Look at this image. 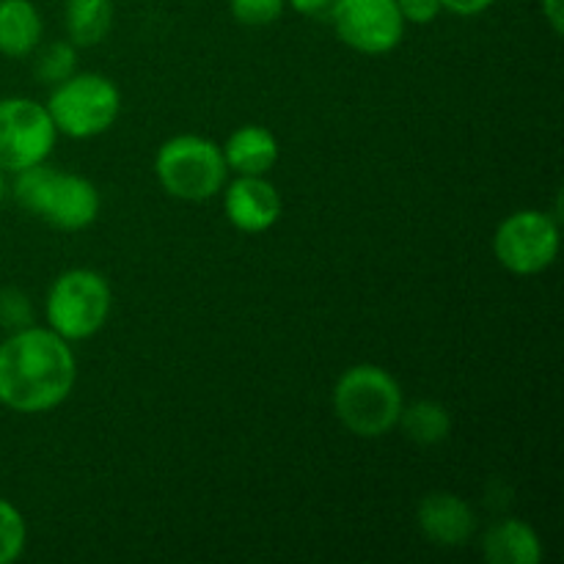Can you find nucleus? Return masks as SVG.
<instances>
[{"instance_id":"obj_2","label":"nucleus","mask_w":564,"mask_h":564,"mask_svg":"<svg viewBox=\"0 0 564 564\" xmlns=\"http://www.w3.org/2000/svg\"><path fill=\"white\" fill-rule=\"evenodd\" d=\"M14 198L22 209L61 231H80L97 220L99 191L80 174L39 163L17 171Z\"/></svg>"},{"instance_id":"obj_9","label":"nucleus","mask_w":564,"mask_h":564,"mask_svg":"<svg viewBox=\"0 0 564 564\" xmlns=\"http://www.w3.org/2000/svg\"><path fill=\"white\" fill-rule=\"evenodd\" d=\"M330 20L347 47L367 55L389 53L405 33L397 0H334Z\"/></svg>"},{"instance_id":"obj_7","label":"nucleus","mask_w":564,"mask_h":564,"mask_svg":"<svg viewBox=\"0 0 564 564\" xmlns=\"http://www.w3.org/2000/svg\"><path fill=\"white\" fill-rule=\"evenodd\" d=\"M53 119L47 108L28 97L0 99V171L17 174L44 163L55 147Z\"/></svg>"},{"instance_id":"obj_11","label":"nucleus","mask_w":564,"mask_h":564,"mask_svg":"<svg viewBox=\"0 0 564 564\" xmlns=\"http://www.w3.org/2000/svg\"><path fill=\"white\" fill-rule=\"evenodd\" d=\"M419 527H422L424 538L433 540L435 545L455 549V545H466L474 538L477 516L460 496L430 494L419 505Z\"/></svg>"},{"instance_id":"obj_15","label":"nucleus","mask_w":564,"mask_h":564,"mask_svg":"<svg viewBox=\"0 0 564 564\" xmlns=\"http://www.w3.org/2000/svg\"><path fill=\"white\" fill-rule=\"evenodd\" d=\"M113 22V0H66V33L75 47L102 42Z\"/></svg>"},{"instance_id":"obj_14","label":"nucleus","mask_w":564,"mask_h":564,"mask_svg":"<svg viewBox=\"0 0 564 564\" xmlns=\"http://www.w3.org/2000/svg\"><path fill=\"white\" fill-rule=\"evenodd\" d=\"M42 14L31 0H0V53L25 58L42 42Z\"/></svg>"},{"instance_id":"obj_24","label":"nucleus","mask_w":564,"mask_h":564,"mask_svg":"<svg viewBox=\"0 0 564 564\" xmlns=\"http://www.w3.org/2000/svg\"><path fill=\"white\" fill-rule=\"evenodd\" d=\"M290 6L306 17H319L325 14V11H330L334 0H290Z\"/></svg>"},{"instance_id":"obj_23","label":"nucleus","mask_w":564,"mask_h":564,"mask_svg":"<svg viewBox=\"0 0 564 564\" xmlns=\"http://www.w3.org/2000/svg\"><path fill=\"white\" fill-rule=\"evenodd\" d=\"M543 14L549 20L551 31L560 36L564 31V0H543Z\"/></svg>"},{"instance_id":"obj_25","label":"nucleus","mask_w":564,"mask_h":564,"mask_svg":"<svg viewBox=\"0 0 564 564\" xmlns=\"http://www.w3.org/2000/svg\"><path fill=\"white\" fill-rule=\"evenodd\" d=\"M6 193H9V185H6V171H0V202L6 198Z\"/></svg>"},{"instance_id":"obj_17","label":"nucleus","mask_w":564,"mask_h":564,"mask_svg":"<svg viewBox=\"0 0 564 564\" xmlns=\"http://www.w3.org/2000/svg\"><path fill=\"white\" fill-rule=\"evenodd\" d=\"M28 529L25 518L11 501L0 499V564H11L20 560L25 551Z\"/></svg>"},{"instance_id":"obj_5","label":"nucleus","mask_w":564,"mask_h":564,"mask_svg":"<svg viewBox=\"0 0 564 564\" xmlns=\"http://www.w3.org/2000/svg\"><path fill=\"white\" fill-rule=\"evenodd\" d=\"M110 303L113 295L105 275H99L97 270L75 268L53 281L44 314L55 334L64 336L66 341H80L102 330V325L108 323Z\"/></svg>"},{"instance_id":"obj_20","label":"nucleus","mask_w":564,"mask_h":564,"mask_svg":"<svg viewBox=\"0 0 564 564\" xmlns=\"http://www.w3.org/2000/svg\"><path fill=\"white\" fill-rule=\"evenodd\" d=\"M229 6L242 25H270L284 11V0H229Z\"/></svg>"},{"instance_id":"obj_21","label":"nucleus","mask_w":564,"mask_h":564,"mask_svg":"<svg viewBox=\"0 0 564 564\" xmlns=\"http://www.w3.org/2000/svg\"><path fill=\"white\" fill-rule=\"evenodd\" d=\"M397 6H400L402 20L413 25H427L441 11V0H397Z\"/></svg>"},{"instance_id":"obj_22","label":"nucleus","mask_w":564,"mask_h":564,"mask_svg":"<svg viewBox=\"0 0 564 564\" xmlns=\"http://www.w3.org/2000/svg\"><path fill=\"white\" fill-rule=\"evenodd\" d=\"M494 0H441V9H449L452 14L460 17H477L488 11Z\"/></svg>"},{"instance_id":"obj_4","label":"nucleus","mask_w":564,"mask_h":564,"mask_svg":"<svg viewBox=\"0 0 564 564\" xmlns=\"http://www.w3.org/2000/svg\"><path fill=\"white\" fill-rule=\"evenodd\" d=\"M154 174L169 196L182 202H207L226 185L229 165L224 149L202 135H176L160 147Z\"/></svg>"},{"instance_id":"obj_6","label":"nucleus","mask_w":564,"mask_h":564,"mask_svg":"<svg viewBox=\"0 0 564 564\" xmlns=\"http://www.w3.org/2000/svg\"><path fill=\"white\" fill-rule=\"evenodd\" d=\"M44 108L58 132L69 138H94L119 119L121 94L108 77L80 72L58 83Z\"/></svg>"},{"instance_id":"obj_13","label":"nucleus","mask_w":564,"mask_h":564,"mask_svg":"<svg viewBox=\"0 0 564 564\" xmlns=\"http://www.w3.org/2000/svg\"><path fill=\"white\" fill-rule=\"evenodd\" d=\"M485 560L490 564H538L543 560V543L529 523L501 521L482 538Z\"/></svg>"},{"instance_id":"obj_16","label":"nucleus","mask_w":564,"mask_h":564,"mask_svg":"<svg viewBox=\"0 0 564 564\" xmlns=\"http://www.w3.org/2000/svg\"><path fill=\"white\" fill-rule=\"evenodd\" d=\"M402 433L408 435L411 441L422 446H433L441 444V441L449 438L452 433V416L444 405L433 400H419L413 405H402L400 422Z\"/></svg>"},{"instance_id":"obj_12","label":"nucleus","mask_w":564,"mask_h":564,"mask_svg":"<svg viewBox=\"0 0 564 564\" xmlns=\"http://www.w3.org/2000/svg\"><path fill=\"white\" fill-rule=\"evenodd\" d=\"M224 160L235 174L264 176L279 163V141H275V135L268 127H240L226 141Z\"/></svg>"},{"instance_id":"obj_10","label":"nucleus","mask_w":564,"mask_h":564,"mask_svg":"<svg viewBox=\"0 0 564 564\" xmlns=\"http://www.w3.org/2000/svg\"><path fill=\"white\" fill-rule=\"evenodd\" d=\"M226 218L246 235H262L281 218V196L264 176H237L224 185Z\"/></svg>"},{"instance_id":"obj_18","label":"nucleus","mask_w":564,"mask_h":564,"mask_svg":"<svg viewBox=\"0 0 564 564\" xmlns=\"http://www.w3.org/2000/svg\"><path fill=\"white\" fill-rule=\"evenodd\" d=\"M75 44H66V42H55L50 44L47 50H42L36 61V72L44 83H64L66 77L75 75Z\"/></svg>"},{"instance_id":"obj_8","label":"nucleus","mask_w":564,"mask_h":564,"mask_svg":"<svg viewBox=\"0 0 564 564\" xmlns=\"http://www.w3.org/2000/svg\"><path fill=\"white\" fill-rule=\"evenodd\" d=\"M494 251L510 273H543L560 253V224L538 209H523L496 229Z\"/></svg>"},{"instance_id":"obj_1","label":"nucleus","mask_w":564,"mask_h":564,"mask_svg":"<svg viewBox=\"0 0 564 564\" xmlns=\"http://www.w3.org/2000/svg\"><path fill=\"white\" fill-rule=\"evenodd\" d=\"M75 352L53 328L11 330L0 345V405L14 413H47L72 394Z\"/></svg>"},{"instance_id":"obj_3","label":"nucleus","mask_w":564,"mask_h":564,"mask_svg":"<svg viewBox=\"0 0 564 564\" xmlns=\"http://www.w3.org/2000/svg\"><path fill=\"white\" fill-rule=\"evenodd\" d=\"M402 405L400 383L375 364L347 369L334 389L336 419L358 438H380L394 430Z\"/></svg>"},{"instance_id":"obj_19","label":"nucleus","mask_w":564,"mask_h":564,"mask_svg":"<svg viewBox=\"0 0 564 564\" xmlns=\"http://www.w3.org/2000/svg\"><path fill=\"white\" fill-rule=\"evenodd\" d=\"M31 323H33V308L25 292L14 290V286L0 290V328L20 330V328H28Z\"/></svg>"}]
</instances>
